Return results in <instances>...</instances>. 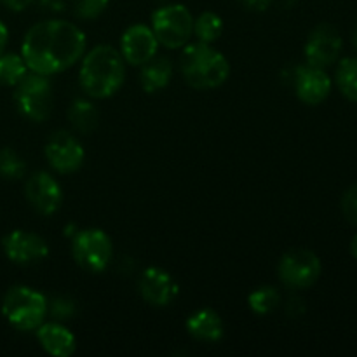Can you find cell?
Masks as SVG:
<instances>
[{
	"instance_id": "obj_1",
	"label": "cell",
	"mask_w": 357,
	"mask_h": 357,
	"mask_svg": "<svg viewBox=\"0 0 357 357\" xmlns=\"http://www.w3.org/2000/svg\"><path fill=\"white\" fill-rule=\"evenodd\" d=\"M86 33L65 20L33 24L21 42V56L28 70L51 77L72 68L86 52Z\"/></svg>"
},
{
	"instance_id": "obj_2",
	"label": "cell",
	"mask_w": 357,
	"mask_h": 357,
	"mask_svg": "<svg viewBox=\"0 0 357 357\" xmlns=\"http://www.w3.org/2000/svg\"><path fill=\"white\" fill-rule=\"evenodd\" d=\"M126 79V61L121 51L100 44L84 52L79 82L84 93L94 100H107L122 87Z\"/></svg>"
},
{
	"instance_id": "obj_3",
	"label": "cell",
	"mask_w": 357,
	"mask_h": 357,
	"mask_svg": "<svg viewBox=\"0 0 357 357\" xmlns=\"http://www.w3.org/2000/svg\"><path fill=\"white\" fill-rule=\"evenodd\" d=\"M180 72L185 82L194 89H216L230 77V63L211 44L197 40L187 44L181 51Z\"/></svg>"
},
{
	"instance_id": "obj_4",
	"label": "cell",
	"mask_w": 357,
	"mask_h": 357,
	"mask_svg": "<svg viewBox=\"0 0 357 357\" xmlns=\"http://www.w3.org/2000/svg\"><path fill=\"white\" fill-rule=\"evenodd\" d=\"M49 300L30 286H13L3 295L2 316L20 331H33L44 323Z\"/></svg>"
},
{
	"instance_id": "obj_5",
	"label": "cell",
	"mask_w": 357,
	"mask_h": 357,
	"mask_svg": "<svg viewBox=\"0 0 357 357\" xmlns=\"http://www.w3.org/2000/svg\"><path fill=\"white\" fill-rule=\"evenodd\" d=\"M150 28L160 45L167 49H181L194 35V16L183 3H166L153 10Z\"/></svg>"
},
{
	"instance_id": "obj_6",
	"label": "cell",
	"mask_w": 357,
	"mask_h": 357,
	"mask_svg": "<svg viewBox=\"0 0 357 357\" xmlns=\"http://www.w3.org/2000/svg\"><path fill=\"white\" fill-rule=\"evenodd\" d=\"M72 257L75 264L91 274L107 271L114 257V244L110 236L101 229H84L73 236Z\"/></svg>"
},
{
	"instance_id": "obj_7",
	"label": "cell",
	"mask_w": 357,
	"mask_h": 357,
	"mask_svg": "<svg viewBox=\"0 0 357 357\" xmlns=\"http://www.w3.org/2000/svg\"><path fill=\"white\" fill-rule=\"evenodd\" d=\"M14 103L23 117L33 122H44L52 110V86L49 77L26 73L14 91Z\"/></svg>"
},
{
	"instance_id": "obj_8",
	"label": "cell",
	"mask_w": 357,
	"mask_h": 357,
	"mask_svg": "<svg viewBox=\"0 0 357 357\" xmlns=\"http://www.w3.org/2000/svg\"><path fill=\"white\" fill-rule=\"evenodd\" d=\"M323 272V264L314 251L291 250L279 260V281L289 289H307L316 284Z\"/></svg>"
},
{
	"instance_id": "obj_9",
	"label": "cell",
	"mask_w": 357,
	"mask_h": 357,
	"mask_svg": "<svg viewBox=\"0 0 357 357\" xmlns=\"http://www.w3.org/2000/svg\"><path fill=\"white\" fill-rule=\"evenodd\" d=\"M44 155L49 166L59 174H72L82 167L86 152L79 139L66 131H58L45 143Z\"/></svg>"
},
{
	"instance_id": "obj_10",
	"label": "cell",
	"mask_w": 357,
	"mask_h": 357,
	"mask_svg": "<svg viewBox=\"0 0 357 357\" xmlns=\"http://www.w3.org/2000/svg\"><path fill=\"white\" fill-rule=\"evenodd\" d=\"M342 47H344V40L337 28L328 23H321L307 37L303 54H305L307 65L326 68L338 61Z\"/></svg>"
},
{
	"instance_id": "obj_11",
	"label": "cell",
	"mask_w": 357,
	"mask_h": 357,
	"mask_svg": "<svg viewBox=\"0 0 357 357\" xmlns=\"http://www.w3.org/2000/svg\"><path fill=\"white\" fill-rule=\"evenodd\" d=\"M6 257L16 265H35L49 257V244L44 237L28 230H13L2 239Z\"/></svg>"
},
{
	"instance_id": "obj_12",
	"label": "cell",
	"mask_w": 357,
	"mask_h": 357,
	"mask_svg": "<svg viewBox=\"0 0 357 357\" xmlns=\"http://www.w3.org/2000/svg\"><path fill=\"white\" fill-rule=\"evenodd\" d=\"M24 195L31 208L44 216L58 213L63 204L61 185L45 171H38L28 178L24 183Z\"/></svg>"
},
{
	"instance_id": "obj_13",
	"label": "cell",
	"mask_w": 357,
	"mask_h": 357,
	"mask_svg": "<svg viewBox=\"0 0 357 357\" xmlns=\"http://www.w3.org/2000/svg\"><path fill=\"white\" fill-rule=\"evenodd\" d=\"M159 40L149 24L136 23L126 28L121 37V54L126 63L132 66L145 65L157 54Z\"/></svg>"
},
{
	"instance_id": "obj_14",
	"label": "cell",
	"mask_w": 357,
	"mask_h": 357,
	"mask_svg": "<svg viewBox=\"0 0 357 357\" xmlns=\"http://www.w3.org/2000/svg\"><path fill=\"white\" fill-rule=\"evenodd\" d=\"M138 289L142 298L153 307H167L180 295L176 279L160 267H149L139 278Z\"/></svg>"
},
{
	"instance_id": "obj_15",
	"label": "cell",
	"mask_w": 357,
	"mask_h": 357,
	"mask_svg": "<svg viewBox=\"0 0 357 357\" xmlns=\"http://www.w3.org/2000/svg\"><path fill=\"white\" fill-rule=\"evenodd\" d=\"M295 93L302 103L316 107L331 93V79L326 70L312 65H302L295 72Z\"/></svg>"
},
{
	"instance_id": "obj_16",
	"label": "cell",
	"mask_w": 357,
	"mask_h": 357,
	"mask_svg": "<svg viewBox=\"0 0 357 357\" xmlns=\"http://www.w3.org/2000/svg\"><path fill=\"white\" fill-rule=\"evenodd\" d=\"M37 340L49 356L70 357L77 351L75 335L59 321L42 323L37 328Z\"/></svg>"
},
{
	"instance_id": "obj_17",
	"label": "cell",
	"mask_w": 357,
	"mask_h": 357,
	"mask_svg": "<svg viewBox=\"0 0 357 357\" xmlns=\"http://www.w3.org/2000/svg\"><path fill=\"white\" fill-rule=\"evenodd\" d=\"M187 333L204 344H215L223 337V321L213 309H199L190 314L185 323Z\"/></svg>"
},
{
	"instance_id": "obj_18",
	"label": "cell",
	"mask_w": 357,
	"mask_h": 357,
	"mask_svg": "<svg viewBox=\"0 0 357 357\" xmlns=\"http://www.w3.org/2000/svg\"><path fill=\"white\" fill-rule=\"evenodd\" d=\"M173 79V63L164 56H153L152 59L142 65L139 82L145 93L155 94L166 89Z\"/></svg>"
},
{
	"instance_id": "obj_19",
	"label": "cell",
	"mask_w": 357,
	"mask_h": 357,
	"mask_svg": "<svg viewBox=\"0 0 357 357\" xmlns=\"http://www.w3.org/2000/svg\"><path fill=\"white\" fill-rule=\"evenodd\" d=\"M68 119L77 131L89 135L98 126V110L91 101L75 100L68 110Z\"/></svg>"
},
{
	"instance_id": "obj_20",
	"label": "cell",
	"mask_w": 357,
	"mask_h": 357,
	"mask_svg": "<svg viewBox=\"0 0 357 357\" xmlns=\"http://www.w3.org/2000/svg\"><path fill=\"white\" fill-rule=\"evenodd\" d=\"M28 73V66L23 56L14 52L0 54V86L16 87Z\"/></svg>"
},
{
	"instance_id": "obj_21",
	"label": "cell",
	"mask_w": 357,
	"mask_h": 357,
	"mask_svg": "<svg viewBox=\"0 0 357 357\" xmlns=\"http://www.w3.org/2000/svg\"><path fill=\"white\" fill-rule=\"evenodd\" d=\"M335 82L349 101L357 103V58H344L338 63Z\"/></svg>"
},
{
	"instance_id": "obj_22",
	"label": "cell",
	"mask_w": 357,
	"mask_h": 357,
	"mask_svg": "<svg viewBox=\"0 0 357 357\" xmlns=\"http://www.w3.org/2000/svg\"><path fill=\"white\" fill-rule=\"evenodd\" d=\"M223 31V20L213 10L199 14L197 20H194V35L199 42L204 44H213L222 37Z\"/></svg>"
},
{
	"instance_id": "obj_23",
	"label": "cell",
	"mask_w": 357,
	"mask_h": 357,
	"mask_svg": "<svg viewBox=\"0 0 357 357\" xmlns=\"http://www.w3.org/2000/svg\"><path fill=\"white\" fill-rule=\"evenodd\" d=\"M279 302H281V295L274 286L268 284L253 289L248 296V305L257 316H268L278 309Z\"/></svg>"
},
{
	"instance_id": "obj_24",
	"label": "cell",
	"mask_w": 357,
	"mask_h": 357,
	"mask_svg": "<svg viewBox=\"0 0 357 357\" xmlns=\"http://www.w3.org/2000/svg\"><path fill=\"white\" fill-rule=\"evenodd\" d=\"M24 173H26V164L13 149L0 150V176L3 180H20Z\"/></svg>"
},
{
	"instance_id": "obj_25",
	"label": "cell",
	"mask_w": 357,
	"mask_h": 357,
	"mask_svg": "<svg viewBox=\"0 0 357 357\" xmlns=\"http://www.w3.org/2000/svg\"><path fill=\"white\" fill-rule=\"evenodd\" d=\"M110 0H73V13L80 20H96L105 13Z\"/></svg>"
},
{
	"instance_id": "obj_26",
	"label": "cell",
	"mask_w": 357,
	"mask_h": 357,
	"mask_svg": "<svg viewBox=\"0 0 357 357\" xmlns=\"http://www.w3.org/2000/svg\"><path fill=\"white\" fill-rule=\"evenodd\" d=\"M77 312V305L72 298H66V296H56L49 302V310L47 314H51L56 321H66L72 319Z\"/></svg>"
},
{
	"instance_id": "obj_27",
	"label": "cell",
	"mask_w": 357,
	"mask_h": 357,
	"mask_svg": "<svg viewBox=\"0 0 357 357\" xmlns=\"http://www.w3.org/2000/svg\"><path fill=\"white\" fill-rule=\"evenodd\" d=\"M340 206L345 220L352 225H357V183L345 190Z\"/></svg>"
},
{
	"instance_id": "obj_28",
	"label": "cell",
	"mask_w": 357,
	"mask_h": 357,
	"mask_svg": "<svg viewBox=\"0 0 357 357\" xmlns=\"http://www.w3.org/2000/svg\"><path fill=\"white\" fill-rule=\"evenodd\" d=\"M272 2L274 0H241V3L246 9L255 10V13H264V10H267L272 6Z\"/></svg>"
},
{
	"instance_id": "obj_29",
	"label": "cell",
	"mask_w": 357,
	"mask_h": 357,
	"mask_svg": "<svg viewBox=\"0 0 357 357\" xmlns=\"http://www.w3.org/2000/svg\"><path fill=\"white\" fill-rule=\"evenodd\" d=\"M33 2L35 0H0V3L3 7H7L9 10H14V13H21V10L28 9Z\"/></svg>"
},
{
	"instance_id": "obj_30",
	"label": "cell",
	"mask_w": 357,
	"mask_h": 357,
	"mask_svg": "<svg viewBox=\"0 0 357 357\" xmlns=\"http://www.w3.org/2000/svg\"><path fill=\"white\" fill-rule=\"evenodd\" d=\"M7 42H9V30H7L6 24L0 21V54H3V51H6Z\"/></svg>"
},
{
	"instance_id": "obj_31",
	"label": "cell",
	"mask_w": 357,
	"mask_h": 357,
	"mask_svg": "<svg viewBox=\"0 0 357 357\" xmlns=\"http://www.w3.org/2000/svg\"><path fill=\"white\" fill-rule=\"evenodd\" d=\"M351 253H352V257L357 260V234L352 237V241H351Z\"/></svg>"
},
{
	"instance_id": "obj_32",
	"label": "cell",
	"mask_w": 357,
	"mask_h": 357,
	"mask_svg": "<svg viewBox=\"0 0 357 357\" xmlns=\"http://www.w3.org/2000/svg\"><path fill=\"white\" fill-rule=\"evenodd\" d=\"M352 45H354L356 51H357V24H356L354 31H352Z\"/></svg>"
}]
</instances>
